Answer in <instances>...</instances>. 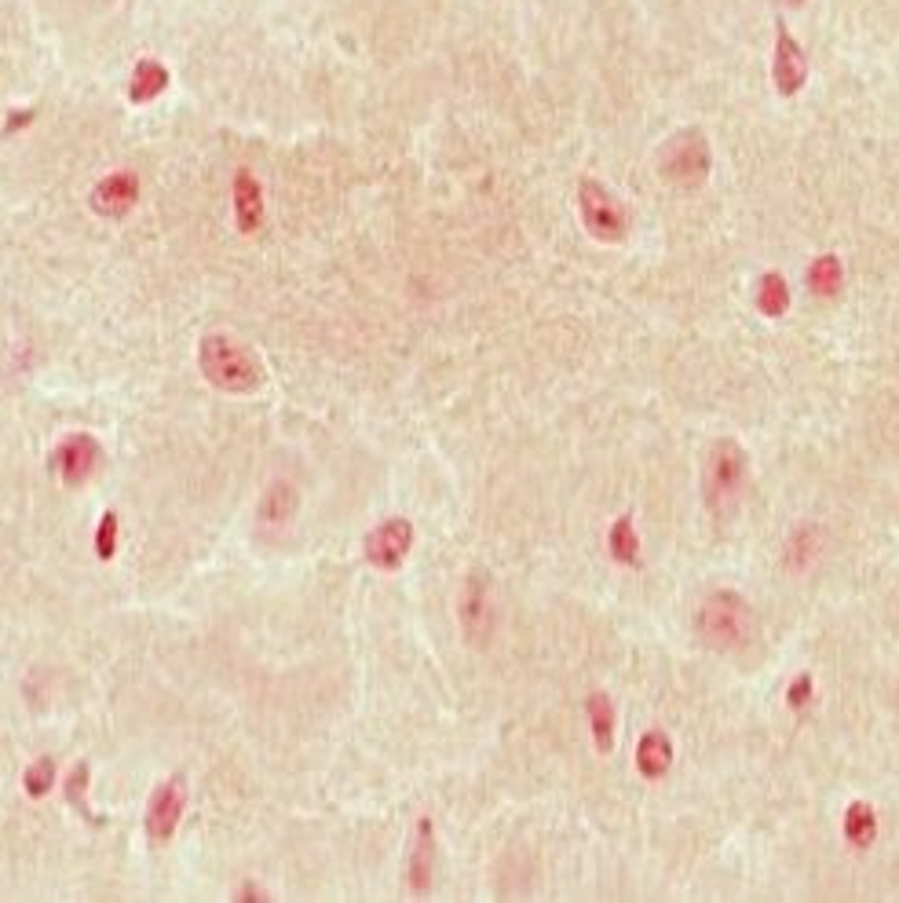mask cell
Wrapping results in <instances>:
<instances>
[{"mask_svg": "<svg viewBox=\"0 0 899 903\" xmlns=\"http://www.w3.org/2000/svg\"><path fill=\"white\" fill-rule=\"evenodd\" d=\"M165 70L154 66V63H143L136 70V81H132V99H154L157 92L165 88Z\"/></svg>", "mask_w": 899, "mask_h": 903, "instance_id": "44dd1931", "label": "cell"}, {"mask_svg": "<svg viewBox=\"0 0 899 903\" xmlns=\"http://www.w3.org/2000/svg\"><path fill=\"white\" fill-rule=\"evenodd\" d=\"M55 465L66 487H81L88 476L99 468V443L92 436H69L63 447L55 450Z\"/></svg>", "mask_w": 899, "mask_h": 903, "instance_id": "9c48e42d", "label": "cell"}, {"mask_svg": "<svg viewBox=\"0 0 899 903\" xmlns=\"http://www.w3.org/2000/svg\"><path fill=\"white\" fill-rule=\"evenodd\" d=\"M808 289L815 297H837L845 289V264L834 253H823L808 267Z\"/></svg>", "mask_w": 899, "mask_h": 903, "instance_id": "d6986e66", "label": "cell"}, {"mask_svg": "<svg viewBox=\"0 0 899 903\" xmlns=\"http://www.w3.org/2000/svg\"><path fill=\"white\" fill-rule=\"evenodd\" d=\"M578 213H582V224L596 242L611 246V242H622L629 235V216H625L622 202H618L611 190L593 176L578 184Z\"/></svg>", "mask_w": 899, "mask_h": 903, "instance_id": "5b68a950", "label": "cell"}, {"mask_svg": "<svg viewBox=\"0 0 899 903\" xmlns=\"http://www.w3.org/2000/svg\"><path fill=\"white\" fill-rule=\"evenodd\" d=\"M775 88L778 96H797L808 81V55L805 48L794 41L790 29L778 23V37H775V66H772Z\"/></svg>", "mask_w": 899, "mask_h": 903, "instance_id": "ba28073f", "label": "cell"}, {"mask_svg": "<svg viewBox=\"0 0 899 903\" xmlns=\"http://www.w3.org/2000/svg\"><path fill=\"white\" fill-rule=\"evenodd\" d=\"M607 553L622 567H641V535H636L633 513H622L607 530Z\"/></svg>", "mask_w": 899, "mask_h": 903, "instance_id": "5bb4252c", "label": "cell"}, {"mask_svg": "<svg viewBox=\"0 0 899 903\" xmlns=\"http://www.w3.org/2000/svg\"><path fill=\"white\" fill-rule=\"evenodd\" d=\"M819 553H823V530L805 524V527L794 530L790 541H786L783 567L790 570V575H805V570L819 560Z\"/></svg>", "mask_w": 899, "mask_h": 903, "instance_id": "7c38bea8", "label": "cell"}, {"mask_svg": "<svg viewBox=\"0 0 899 903\" xmlns=\"http://www.w3.org/2000/svg\"><path fill=\"white\" fill-rule=\"evenodd\" d=\"M585 717H588V728H593L596 754H611L615 750V728H618L615 702L607 699L604 691H593L588 702H585Z\"/></svg>", "mask_w": 899, "mask_h": 903, "instance_id": "4fadbf2b", "label": "cell"}, {"mask_svg": "<svg viewBox=\"0 0 899 903\" xmlns=\"http://www.w3.org/2000/svg\"><path fill=\"white\" fill-rule=\"evenodd\" d=\"M432 863H435V838H432V819L417 823V841L414 852H409V889L414 892H428L432 886Z\"/></svg>", "mask_w": 899, "mask_h": 903, "instance_id": "8fae6325", "label": "cell"}, {"mask_svg": "<svg viewBox=\"0 0 899 903\" xmlns=\"http://www.w3.org/2000/svg\"><path fill=\"white\" fill-rule=\"evenodd\" d=\"M695 634L713 651H743L757 637V615L749 600L735 589H713L695 611Z\"/></svg>", "mask_w": 899, "mask_h": 903, "instance_id": "6da1fadb", "label": "cell"}, {"mask_svg": "<svg viewBox=\"0 0 899 903\" xmlns=\"http://www.w3.org/2000/svg\"><path fill=\"white\" fill-rule=\"evenodd\" d=\"M709 168H713V154H709V139L698 128H684L676 133L658 154V173L669 187L695 190L706 184Z\"/></svg>", "mask_w": 899, "mask_h": 903, "instance_id": "277c9868", "label": "cell"}, {"mask_svg": "<svg viewBox=\"0 0 899 903\" xmlns=\"http://www.w3.org/2000/svg\"><path fill=\"white\" fill-rule=\"evenodd\" d=\"M841 830H845L848 845L871 849L874 838H877V812L866 805V801H852V805L845 808V816H841Z\"/></svg>", "mask_w": 899, "mask_h": 903, "instance_id": "e0dca14e", "label": "cell"}, {"mask_svg": "<svg viewBox=\"0 0 899 903\" xmlns=\"http://www.w3.org/2000/svg\"><path fill=\"white\" fill-rule=\"evenodd\" d=\"M783 4H790V8H801V4H805V0H783Z\"/></svg>", "mask_w": 899, "mask_h": 903, "instance_id": "d4e9b609", "label": "cell"}, {"mask_svg": "<svg viewBox=\"0 0 899 903\" xmlns=\"http://www.w3.org/2000/svg\"><path fill=\"white\" fill-rule=\"evenodd\" d=\"M235 205H238V224H242V230L259 227V220H264V195H259L256 179L249 176V173L238 176V184H235Z\"/></svg>", "mask_w": 899, "mask_h": 903, "instance_id": "ffe728a7", "label": "cell"}, {"mask_svg": "<svg viewBox=\"0 0 899 903\" xmlns=\"http://www.w3.org/2000/svg\"><path fill=\"white\" fill-rule=\"evenodd\" d=\"M114 549H117V513H106L103 519H99V530H96V553L110 560L114 556Z\"/></svg>", "mask_w": 899, "mask_h": 903, "instance_id": "603a6c76", "label": "cell"}, {"mask_svg": "<svg viewBox=\"0 0 899 903\" xmlns=\"http://www.w3.org/2000/svg\"><path fill=\"white\" fill-rule=\"evenodd\" d=\"M409 549H414V524L403 516L384 519L381 527H373L366 535V560L377 570H398L406 564Z\"/></svg>", "mask_w": 899, "mask_h": 903, "instance_id": "8992f818", "label": "cell"}, {"mask_svg": "<svg viewBox=\"0 0 899 903\" xmlns=\"http://www.w3.org/2000/svg\"><path fill=\"white\" fill-rule=\"evenodd\" d=\"M749 476V457L735 439H717L702 465V498L713 516H727L738 505Z\"/></svg>", "mask_w": 899, "mask_h": 903, "instance_id": "7a4b0ae2", "label": "cell"}, {"mask_svg": "<svg viewBox=\"0 0 899 903\" xmlns=\"http://www.w3.org/2000/svg\"><path fill=\"white\" fill-rule=\"evenodd\" d=\"M136 195H139V184L132 176H110L96 187L92 202L103 216H125L136 205Z\"/></svg>", "mask_w": 899, "mask_h": 903, "instance_id": "9a60e30c", "label": "cell"}, {"mask_svg": "<svg viewBox=\"0 0 899 903\" xmlns=\"http://www.w3.org/2000/svg\"><path fill=\"white\" fill-rule=\"evenodd\" d=\"M198 366L205 380L219 391H253L264 380V369L249 351L227 334H208L198 348Z\"/></svg>", "mask_w": 899, "mask_h": 903, "instance_id": "3957f363", "label": "cell"}, {"mask_svg": "<svg viewBox=\"0 0 899 903\" xmlns=\"http://www.w3.org/2000/svg\"><path fill=\"white\" fill-rule=\"evenodd\" d=\"M491 622V607H486V581L483 575H472L465 581V597H461V626L465 634L479 637Z\"/></svg>", "mask_w": 899, "mask_h": 903, "instance_id": "ac0fdd59", "label": "cell"}, {"mask_svg": "<svg viewBox=\"0 0 899 903\" xmlns=\"http://www.w3.org/2000/svg\"><path fill=\"white\" fill-rule=\"evenodd\" d=\"M183 808H187V782L179 776L165 779L162 787L154 790L150 805H147V835H150V841L162 845V841L173 838L179 819H183Z\"/></svg>", "mask_w": 899, "mask_h": 903, "instance_id": "52a82bcc", "label": "cell"}, {"mask_svg": "<svg viewBox=\"0 0 899 903\" xmlns=\"http://www.w3.org/2000/svg\"><path fill=\"white\" fill-rule=\"evenodd\" d=\"M52 779H55V765L48 757H41V761H34V765L26 768L23 787H26L29 798H45L48 790H52Z\"/></svg>", "mask_w": 899, "mask_h": 903, "instance_id": "7402d4cb", "label": "cell"}, {"mask_svg": "<svg viewBox=\"0 0 899 903\" xmlns=\"http://www.w3.org/2000/svg\"><path fill=\"white\" fill-rule=\"evenodd\" d=\"M636 768L644 779H666V772L673 768V739L666 731H644V739L636 742Z\"/></svg>", "mask_w": 899, "mask_h": 903, "instance_id": "30bf717a", "label": "cell"}, {"mask_svg": "<svg viewBox=\"0 0 899 903\" xmlns=\"http://www.w3.org/2000/svg\"><path fill=\"white\" fill-rule=\"evenodd\" d=\"M786 702H790V710H801L805 702H812V677L801 674L790 685V691H786Z\"/></svg>", "mask_w": 899, "mask_h": 903, "instance_id": "cb8c5ba5", "label": "cell"}, {"mask_svg": "<svg viewBox=\"0 0 899 903\" xmlns=\"http://www.w3.org/2000/svg\"><path fill=\"white\" fill-rule=\"evenodd\" d=\"M754 300L764 318H783L786 311H790V283H786L778 271H764V275L757 278Z\"/></svg>", "mask_w": 899, "mask_h": 903, "instance_id": "2e32d148", "label": "cell"}]
</instances>
